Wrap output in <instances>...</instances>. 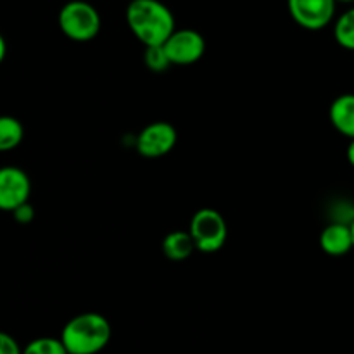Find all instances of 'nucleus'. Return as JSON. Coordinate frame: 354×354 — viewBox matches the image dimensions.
Masks as SVG:
<instances>
[{"label": "nucleus", "mask_w": 354, "mask_h": 354, "mask_svg": "<svg viewBox=\"0 0 354 354\" xmlns=\"http://www.w3.org/2000/svg\"><path fill=\"white\" fill-rule=\"evenodd\" d=\"M127 24L144 47L165 45L175 28V16L161 0H131L124 10Z\"/></svg>", "instance_id": "f257e3e1"}, {"label": "nucleus", "mask_w": 354, "mask_h": 354, "mask_svg": "<svg viewBox=\"0 0 354 354\" xmlns=\"http://www.w3.org/2000/svg\"><path fill=\"white\" fill-rule=\"evenodd\" d=\"M109 320L99 313H82L64 325L61 341L69 354H97L111 341Z\"/></svg>", "instance_id": "f03ea898"}, {"label": "nucleus", "mask_w": 354, "mask_h": 354, "mask_svg": "<svg viewBox=\"0 0 354 354\" xmlns=\"http://www.w3.org/2000/svg\"><path fill=\"white\" fill-rule=\"evenodd\" d=\"M57 21L62 35L78 44L92 41L102 26L99 10L85 0H69L64 3L59 10Z\"/></svg>", "instance_id": "7ed1b4c3"}, {"label": "nucleus", "mask_w": 354, "mask_h": 354, "mask_svg": "<svg viewBox=\"0 0 354 354\" xmlns=\"http://www.w3.org/2000/svg\"><path fill=\"white\" fill-rule=\"evenodd\" d=\"M189 232L196 242L197 251L206 252V254L220 251L228 237V227L223 214L218 213L213 207H203L194 213Z\"/></svg>", "instance_id": "20e7f679"}, {"label": "nucleus", "mask_w": 354, "mask_h": 354, "mask_svg": "<svg viewBox=\"0 0 354 354\" xmlns=\"http://www.w3.org/2000/svg\"><path fill=\"white\" fill-rule=\"evenodd\" d=\"M337 0H287V9L297 26L308 31L327 28L335 17Z\"/></svg>", "instance_id": "39448f33"}, {"label": "nucleus", "mask_w": 354, "mask_h": 354, "mask_svg": "<svg viewBox=\"0 0 354 354\" xmlns=\"http://www.w3.org/2000/svg\"><path fill=\"white\" fill-rule=\"evenodd\" d=\"M178 140L175 127L168 121H154L137 135L135 149L142 158L158 159L169 154Z\"/></svg>", "instance_id": "423d86ee"}, {"label": "nucleus", "mask_w": 354, "mask_h": 354, "mask_svg": "<svg viewBox=\"0 0 354 354\" xmlns=\"http://www.w3.org/2000/svg\"><path fill=\"white\" fill-rule=\"evenodd\" d=\"M165 50L175 66H190L199 61L206 52V40L203 35L190 28L175 30L165 41Z\"/></svg>", "instance_id": "0eeeda50"}, {"label": "nucleus", "mask_w": 354, "mask_h": 354, "mask_svg": "<svg viewBox=\"0 0 354 354\" xmlns=\"http://www.w3.org/2000/svg\"><path fill=\"white\" fill-rule=\"evenodd\" d=\"M31 180L26 171L16 166L0 169V209L12 213L16 207L30 201Z\"/></svg>", "instance_id": "6e6552de"}, {"label": "nucleus", "mask_w": 354, "mask_h": 354, "mask_svg": "<svg viewBox=\"0 0 354 354\" xmlns=\"http://www.w3.org/2000/svg\"><path fill=\"white\" fill-rule=\"evenodd\" d=\"M320 248L328 256H344L354 249V239L351 223L344 221H332L322 230Z\"/></svg>", "instance_id": "1a4fd4ad"}, {"label": "nucleus", "mask_w": 354, "mask_h": 354, "mask_svg": "<svg viewBox=\"0 0 354 354\" xmlns=\"http://www.w3.org/2000/svg\"><path fill=\"white\" fill-rule=\"evenodd\" d=\"M328 120L342 137L354 138V93H341L328 107Z\"/></svg>", "instance_id": "9d476101"}, {"label": "nucleus", "mask_w": 354, "mask_h": 354, "mask_svg": "<svg viewBox=\"0 0 354 354\" xmlns=\"http://www.w3.org/2000/svg\"><path fill=\"white\" fill-rule=\"evenodd\" d=\"M196 242H194L190 232L175 230L169 232L165 239H162V252L171 261H185L192 256L196 251Z\"/></svg>", "instance_id": "9b49d317"}, {"label": "nucleus", "mask_w": 354, "mask_h": 354, "mask_svg": "<svg viewBox=\"0 0 354 354\" xmlns=\"http://www.w3.org/2000/svg\"><path fill=\"white\" fill-rule=\"evenodd\" d=\"M24 138V128L21 121L14 116L0 118V151L9 152L19 147Z\"/></svg>", "instance_id": "f8f14e48"}, {"label": "nucleus", "mask_w": 354, "mask_h": 354, "mask_svg": "<svg viewBox=\"0 0 354 354\" xmlns=\"http://www.w3.org/2000/svg\"><path fill=\"white\" fill-rule=\"evenodd\" d=\"M334 38L342 48L354 52V7L342 12L335 19Z\"/></svg>", "instance_id": "ddd939ff"}, {"label": "nucleus", "mask_w": 354, "mask_h": 354, "mask_svg": "<svg viewBox=\"0 0 354 354\" xmlns=\"http://www.w3.org/2000/svg\"><path fill=\"white\" fill-rule=\"evenodd\" d=\"M23 354H69V353L61 339L40 337L31 341L30 344L23 349Z\"/></svg>", "instance_id": "4468645a"}, {"label": "nucleus", "mask_w": 354, "mask_h": 354, "mask_svg": "<svg viewBox=\"0 0 354 354\" xmlns=\"http://www.w3.org/2000/svg\"><path fill=\"white\" fill-rule=\"evenodd\" d=\"M144 62L145 66H147V69H151L152 73H165L169 66H173L162 45L145 47Z\"/></svg>", "instance_id": "2eb2a0df"}, {"label": "nucleus", "mask_w": 354, "mask_h": 354, "mask_svg": "<svg viewBox=\"0 0 354 354\" xmlns=\"http://www.w3.org/2000/svg\"><path fill=\"white\" fill-rule=\"evenodd\" d=\"M12 216H14V220L17 221V223H23V225L31 223V221H33V218H35L33 206H31L30 203H24L23 206L16 207V209L12 211Z\"/></svg>", "instance_id": "dca6fc26"}, {"label": "nucleus", "mask_w": 354, "mask_h": 354, "mask_svg": "<svg viewBox=\"0 0 354 354\" xmlns=\"http://www.w3.org/2000/svg\"><path fill=\"white\" fill-rule=\"evenodd\" d=\"M0 354H23V349L9 334H0Z\"/></svg>", "instance_id": "f3484780"}, {"label": "nucleus", "mask_w": 354, "mask_h": 354, "mask_svg": "<svg viewBox=\"0 0 354 354\" xmlns=\"http://www.w3.org/2000/svg\"><path fill=\"white\" fill-rule=\"evenodd\" d=\"M346 158H348V162L354 168V138L349 140L348 149H346Z\"/></svg>", "instance_id": "a211bd4d"}, {"label": "nucleus", "mask_w": 354, "mask_h": 354, "mask_svg": "<svg viewBox=\"0 0 354 354\" xmlns=\"http://www.w3.org/2000/svg\"><path fill=\"white\" fill-rule=\"evenodd\" d=\"M3 55H6V40L0 37V61L3 59Z\"/></svg>", "instance_id": "6ab92c4d"}, {"label": "nucleus", "mask_w": 354, "mask_h": 354, "mask_svg": "<svg viewBox=\"0 0 354 354\" xmlns=\"http://www.w3.org/2000/svg\"><path fill=\"white\" fill-rule=\"evenodd\" d=\"M337 3H354V0H337Z\"/></svg>", "instance_id": "aec40b11"}, {"label": "nucleus", "mask_w": 354, "mask_h": 354, "mask_svg": "<svg viewBox=\"0 0 354 354\" xmlns=\"http://www.w3.org/2000/svg\"><path fill=\"white\" fill-rule=\"evenodd\" d=\"M351 230H353V239H354V220L351 221Z\"/></svg>", "instance_id": "412c9836"}]
</instances>
